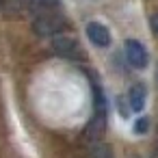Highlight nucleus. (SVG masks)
Here are the masks:
<instances>
[{
	"label": "nucleus",
	"mask_w": 158,
	"mask_h": 158,
	"mask_svg": "<svg viewBox=\"0 0 158 158\" xmlns=\"http://www.w3.org/2000/svg\"><path fill=\"white\" fill-rule=\"evenodd\" d=\"M126 59H128V63H130L132 67H136V69L147 67V61H149L145 46H143L141 41H136V39H128V41H126Z\"/></svg>",
	"instance_id": "3"
},
{
	"label": "nucleus",
	"mask_w": 158,
	"mask_h": 158,
	"mask_svg": "<svg viewBox=\"0 0 158 158\" xmlns=\"http://www.w3.org/2000/svg\"><path fill=\"white\" fill-rule=\"evenodd\" d=\"M154 158H158V154H156V156H154Z\"/></svg>",
	"instance_id": "13"
},
{
	"label": "nucleus",
	"mask_w": 158,
	"mask_h": 158,
	"mask_svg": "<svg viewBox=\"0 0 158 158\" xmlns=\"http://www.w3.org/2000/svg\"><path fill=\"white\" fill-rule=\"evenodd\" d=\"M132 130H134L136 134H145V132L149 130V119H147V117H139V119L134 121Z\"/></svg>",
	"instance_id": "7"
},
{
	"label": "nucleus",
	"mask_w": 158,
	"mask_h": 158,
	"mask_svg": "<svg viewBox=\"0 0 158 158\" xmlns=\"http://www.w3.org/2000/svg\"><path fill=\"white\" fill-rule=\"evenodd\" d=\"M67 26V20L63 18V15H59V13H41V15H37L35 18V22H33V31L39 35V37H54V35H59L63 28Z\"/></svg>",
	"instance_id": "1"
},
{
	"label": "nucleus",
	"mask_w": 158,
	"mask_h": 158,
	"mask_svg": "<svg viewBox=\"0 0 158 158\" xmlns=\"http://www.w3.org/2000/svg\"><path fill=\"white\" fill-rule=\"evenodd\" d=\"M52 48L59 56H65V59H80V46L78 41L72 37V35H65V33H59L52 37Z\"/></svg>",
	"instance_id": "2"
},
{
	"label": "nucleus",
	"mask_w": 158,
	"mask_h": 158,
	"mask_svg": "<svg viewBox=\"0 0 158 158\" xmlns=\"http://www.w3.org/2000/svg\"><path fill=\"white\" fill-rule=\"evenodd\" d=\"M149 26H152V31L158 35V13H154V15L149 18Z\"/></svg>",
	"instance_id": "11"
},
{
	"label": "nucleus",
	"mask_w": 158,
	"mask_h": 158,
	"mask_svg": "<svg viewBox=\"0 0 158 158\" xmlns=\"http://www.w3.org/2000/svg\"><path fill=\"white\" fill-rule=\"evenodd\" d=\"M117 104H119V113H121L123 117H130V110H132V108H130V106H126V100H123V98H119V102H117Z\"/></svg>",
	"instance_id": "10"
},
{
	"label": "nucleus",
	"mask_w": 158,
	"mask_h": 158,
	"mask_svg": "<svg viewBox=\"0 0 158 158\" xmlns=\"http://www.w3.org/2000/svg\"><path fill=\"white\" fill-rule=\"evenodd\" d=\"M93 154H95V158H110V152H108L106 145H98L93 149Z\"/></svg>",
	"instance_id": "9"
},
{
	"label": "nucleus",
	"mask_w": 158,
	"mask_h": 158,
	"mask_svg": "<svg viewBox=\"0 0 158 158\" xmlns=\"http://www.w3.org/2000/svg\"><path fill=\"white\" fill-rule=\"evenodd\" d=\"M156 82H158V72H156Z\"/></svg>",
	"instance_id": "12"
},
{
	"label": "nucleus",
	"mask_w": 158,
	"mask_h": 158,
	"mask_svg": "<svg viewBox=\"0 0 158 158\" xmlns=\"http://www.w3.org/2000/svg\"><path fill=\"white\" fill-rule=\"evenodd\" d=\"M2 5H5V9L9 13H15V11H20L26 5V0H2Z\"/></svg>",
	"instance_id": "8"
},
{
	"label": "nucleus",
	"mask_w": 158,
	"mask_h": 158,
	"mask_svg": "<svg viewBox=\"0 0 158 158\" xmlns=\"http://www.w3.org/2000/svg\"><path fill=\"white\" fill-rule=\"evenodd\" d=\"M87 37L98 48H108L110 46V31L100 22H89L87 24Z\"/></svg>",
	"instance_id": "4"
},
{
	"label": "nucleus",
	"mask_w": 158,
	"mask_h": 158,
	"mask_svg": "<svg viewBox=\"0 0 158 158\" xmlns=\"http://www.w3.org/2000/svg\"><path fill=\"white\" fill-rule=\"evenodd\" d=\"M145 102H147V89H145V85H134L132 89H130V93H128V104H130V108L132 110H143L145 108Z\"/></svg>",
	"instance_id": "5"
},
{
	"label": "nucleus",
	"mask_w": 158,
	"mask_h": 158,
	"mask_svg": "<svg viewBox=\"0 0 158 158\" xmlns=\"http://www.w3.org/2000/svg\"><path fill=\"white\" fill-rule=\"evenodd\" d=\"M26 5H31L33 9L50 11V9H56V7L61 5V0H26Z\"/></svg>",
	"instance_id": "6"
}]
</instances>
